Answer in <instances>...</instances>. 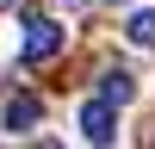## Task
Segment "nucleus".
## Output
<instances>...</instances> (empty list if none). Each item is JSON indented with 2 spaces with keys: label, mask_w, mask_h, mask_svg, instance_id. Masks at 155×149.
Returning a JSON list of instances; mask_svg holds the SVG:
<instances>
[{
  "label": "nucleus",
  "mask_w": 155,
  "mask_h": 149,
  "mask_svg": "<svg viewBox=\"0 0 155 149\" xmlns=\"http://www.w3.org/2000/svg\"><path fill=\"white\" fill-rule=\"evenodd\" d=\"M62 50V25L56 19H25V62H50Z\"/></svg>",
  "instance_id": "f257e3e1"
},
{
  "label": "nucleus",
  "mask_w": 155,
  "mask_h": 149,
  "mask_svg": "<svg viewBox=\"0 0 155 149\" xmlns=\"http://www.w3.org/2000/svg\"><path fill=\"white\" fill-rule=\"evenodd\" d=\"M81 137H87V143H99V149H106L112 137H118V112H112L106 99H87V106H81Z\"/></svg>",
  "instance_id": "f03ea898"
},
{
  "label": "nucleus",
  "mask_w": 155,
  "mask_h": 149,
  "mask_svg": "<svg viewBox=\"0 0 155 149\" xmlns=\"http://www.w3.org/2000/svg\"><path fill=\"white\" fill-rule=\"evenodd\" d=\"M37 118H44V106H37L31 93H12L6 106H0V131H12V137H25V131H37Z\"/></svg>",
  "instance_id": "7ed1b4c3"
},
{
  "label": "nucleus",
  "mask_w": 155,
  "mask_h": 149,
  "mask_svg": "<svg viewBox=\"0 0 155 149\" xmlns=\"http://www.w3.org/2000/svg\"><path fill=\"white\" fill-rule=\"evenodd\" d=\"M130 93H137V81H130V74H124V68H112V74H99V99H106L112 112H118V106H124V99H130Z\"/></svg>",
  "instance_id": "20e7f679"
},
{
  "label": "nucleus",
  "mask_w": 155,
  "mask_h": 149,
  "mask_svg": "<svg viewBox=\"0 0 155 149\" xmlns=\"http://www.w3.org/2000/svg\"><path fill=\"white\" fill-rule=\"evenodd\" d=\"M124 37H130L137 50H155V6H143V12H130V25H124Z\"/></svg>",
  "instance_id": "39448f33"
},
{
  "label": "nucleus",
  "mask_w": 155,
  "mask_h": 149,
  "mask_svg": "<svg viewBox=\"0 0 155 149\" xmlns=\"http://www.w3.org/2000/svg\"><path fill=\"white\" fill-rule=\"evenodd\" d=\"M62 6H87V0H62Z\"/></svg>",
  "instance_id": "423d86ee"
},
{
  "label": "nucleus",
  "mask_w": 155,
  "mask_h": 149,
  "mask_svg": "<svg viewBox=\"0 0 155 149\" xmlns=\"http://www.w3.org/2000/svg\"><path fill=\"white\" fill-rule=\"evenodd\" d=\"M0 6H19V0H0Z\"/></svg>",
  "instance_id": "0eeeda50"
}]
</instances>
